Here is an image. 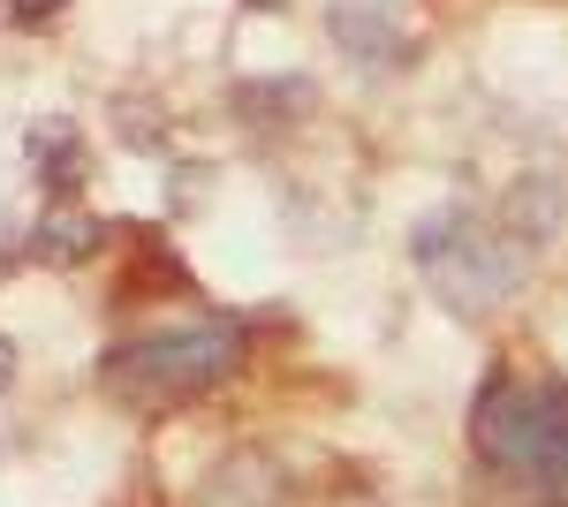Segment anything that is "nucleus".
Returning a JSON list of instances; mask_svg holds the SVG:
<instances>
[{
	"label": "nucleus",
	"mask_w": 568,
	"mask_h": 507,
	"mask_svg": "<svg viewBox=\"0 0 568 507\" xmlns=\"http://www.w3.org/2000/svg\"><path fill=\"white\" fill-rule=\"evenodd\" d=\"M61 8H69V0H8V16H16V23H53Z\"/></svg>",
	"instance_id": "nucleus-5"
},
{
	"label": "nucleus",
	"mask_w": 568,
	"mask_h": 507,
	"mask_svg": "<svg viewBox=\"0 0 568 507\" xmlns=\"http://www.w3.org/2000/svg\"><path fill=\"white\" fill-rule=\"evenodd\" d=\"M106 227L91 220V212H45L39 235H31V251L53 257V265H77V257H91V243H99Z\"/></svg>",
	"instance_id": "nucleus-4"
},
{
	"label": "nucleus",
	"mask_w": 568,
	"mask_h": 507,
	"mask_svg": "<svg viewBox=\"0 0 568 507\" xmlns=\"http://www.w3.org/2000/svg\"><path fill=\"white\" fill-rule=\"evenodd\" d=\"M31 160L53 182V197H69L84 182V136H77V122H39L31 129Z\"/></svg>",
	"instance_id": "nucleus-3"
},
{
	"label": "nucleus",
	"mask_w": 568,
	"mask_h": 507,
	"mask_svg": "<svg viewBox=\"0 0 568 507\" xmlns=\"http://www.w3.org/2000/svg\"><path fill=\"white\" fill-rule=\"evenodd\" d=\"M16 379V348H8V341H0V386Z\"/></svg>",
	"instance_id": "nucleus-6"
},
{
	"label": "nucleus",
	"mask_w": 568,
	"mask_h": 507,
	"mask_svg": "<svg viewBox=\"0 0 568 507\" xmlns=\"http://www.w3.org/2000/svg\"><path fill=\"white\" fill-rule=\"evenodd\" d=\"M409 257L425 265V281H433L447 303H463V311H485V303H508L524 288L530 257L516 235H500L493 220H478L470 205H439L417 235H409Z\"/></svg>",
	"instance_id": "nucleus-1"
},
{
	"label": "nucleus",
	"mask_w": 568,
	"mask_h": 507,
	"mask_svg": "<svg viewBox=\"0 0 568 507\" xmlns=\"http://www.w3.org/2000/svg\"><path fill=\"white\" fill-rule=\"evenodd\" d=\"M235 356H243V341L235 326H182V334H144L130 348H114L106 356V394H122L136 409H168V402H190V394H205L235 372Z\"/></svg>",
	"instance_id": "nucleus-2"
},
{
	"label": "nucleus",
	"mask_w": 568,
	"mask_h": 507,
	"mask_svg": "<svg viewBox=\"0 0 568 507\" xmlns=\"http://www.w3.org/2000/svg\"><path fill=\"white\" fill-rule=\"evenodd\" d=\"M251 8H281V0H251Z\"/></svg>",
	"instance_id": "nucleus-7"
}]
</instances>
